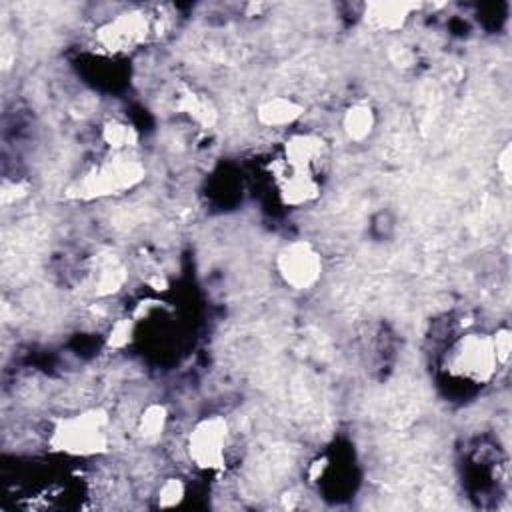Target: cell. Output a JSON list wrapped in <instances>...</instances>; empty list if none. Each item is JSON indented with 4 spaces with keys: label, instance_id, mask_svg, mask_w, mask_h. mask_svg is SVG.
I'll return each instance as SVG.
<instances>
[{
    "label": "cell",
    "instance_id": "obj_5",
    "mask_svg": "<svg viewBox=\"0 0 512 512\" xmlns=\"http://www.w3.org/2000/svg\"><path fill=\"white\" fill-rule=\"evenodd\" d=\"M152 30L154 22L144 8H126L94 28V44L112 56L130 54L148 42Z\"/></svg>",
    "mask_w": 512,
    "mask_h": 512
},
{
    "label": "cell",
    "instance_id": "obj_12",
    "mask_svg": "<svg viewBox=\"0 0 512 512\" xmlns=\"http://www.w3.org/2000/svg\"><path fill=\"white\" fill-rule=\"evenodd\" d=\"M176 108L204 130L212 128L218 120V110L212 104V100L208 96L198 94V92L188 90V88L180 92V96L176 100Z\"/></svg>",
    "mask_w": 512,
    "mask_h": 512
},
{
    "label": "cell",
    "instance_id": "obj_10",
    "mask_svg": "<svg viewBox=\"0 0 512 512\" xmlns=\"http://www.w3.org/2000/svg\"><path fill=\"white\" fill-rule=\"evenodd\" d=\"M304 114V106L284 94L268 96L256 106V122L270 130H286L294 126Z\"/></svg>",
    "mask_w": 512,
    "mask_h": 512
},
{
    "label": "cell",
    "instance_id": "obj_17",
    "mask_svg": "<svg viewBox=\"0 0 512 512\" xmlns=\"http://www.w3.org/2000/svg\"><path fill=\"white\" fill-rule=\"evenodd\" d=\"M132 334H134V322L132 318H118L110 330H108V336H106V346L110 350H122L128 346V342L132 340Z\"/></svg>",
    "mask_w": 512,
    "mask_h": 512
},
{
    "label": "cell",
    "instance_id": "obj_18",
    "mask_svg": "<svg viewBox=\"0 0 512 512\" xmlns=\"http://www.w3.org/2000/svg\"><path fill=\"white\" fill-rule=\"evenodd\" d=\"M490 336H492L494 352H496V358H498L500 366H506L508 360H510V352H512V332H510V328L500 326Z\"/></svg>",
    "mask_w": 512,
    "mask_h": 512
},
{
    "label": "cell",
    "instance_id": "obj_6",
    "mask_svg": "<svg viewBox=\"0 0 512 512\" xmlns=\"http://www.w3.org/2000/svg\"><path fill=\"white\" fill-rule=\"evenodd\" d=\"M274 266L280 280L296 292L312 290L320 282L324 270L322 254L308 240L286 242L278 250Z\"/></svg>",
    "mask_w": 512,
    "mask_h": 512
},
{
    "label": "cell",
    "instance_id": "obj_7",
    "mask_svg": "<svg viewBox=\"0 0 512 512\" xmlns=\"http://www.w3.org/2000/svg\"><path fill=\"white\" fill-rule=\"evenodd\" d=\"M330 146L316 132H292L282 144V166L318 176L328 162Z\"/></svg>",
    "mask_w": 512,
    "mask_h": 512
},
{
    "label": "cell",
    "instance_id": "obj_3",
    "mask_svg": "<svg viewBox=\"0 0 512 512\" xmlns=\"http://www.w3.org/2000/svg\"><path fill=\"white\" fill-rule=\"evenodd\" d=\"M498 368L502 366L496 358L490 334L466 332L448 348L446 370L464 382L488 384Z\"/></svg>",
    "mask_w": 512,
    "mask_h": 512
},
{
    "label": "cell",
    "instance_id": "obj_16",
    "mask_svg": "<svg viewBox=\"0 0 512 512\" xmlns=\"http://www.w3.org/2000/svg\"><path fill=\"white\" fill-rule=\"evenodd\" d=\"M186 496V484L182 478L178 476H170L164 478L162 484L156 490V504L160 508H170V506H178Z\"/></svg>",
    "mask_w": 512,
    "mask_h": 512
},
{
    "label": "cell",
    "instance_id": "obj_9",
    "mask_svg": "<svg viewBox=\"0 0 512 512\" xmlns=\"http://www.w3.org/2000/svg\"><path fill=\"white\" fill-rule=\"evenodd\" d=\"M278 196L284 206L300 208L312 204L320 196L318 176L308 172H298L282 166L278 174Z\"/></svg>",
    "mask_w": 512,
    "mask_h": 512
},
{
    "label": "cell",
    "instance_id": "obj_15",
    "mask_svg": "<svg viewBox=\"0 0 512 512\" xmlns=\"http://www.w3.org/2000/svg\"><path fill=\"white\" fill-rule=\"evenodd\" d=\"M124 282H126V268L118 260L108 258L106 262L100 264L98 274H94L92 288H94V294L98 296H110V294H116L124 286Z\"/></svg>",
    "mask_w": 512,
    "mask_h": 512
},
{
    "label": "cell",
    "instance_id": "obj_11",
    "mask_svg": "<svg viewBox=\"0 0 512 512\" xmlns=\"http://www.w3.org/2000/svg\"><path fill=\"white\" fill-rule=\"evenodd\" d=\"M340 126L348 142L364 144L376 130V112L368 102H354L344 110Z\"/></svg>",
    "mask_w": 512,
    "mask_h": 512
},
{
    "label": "cell",
    "instance_id": "obj_4",
    "mask_svg": "<svg viewBox=\"0 0 512 512\" xmlns=\"http://www.w3.org/2000/svg\"><path fill=\"white\" fill-rule=\"evenodd\" d=\"M230 424L222 414L200 418L186 436V456L190 464L202 472L224 470L232 442Z\"/></svg>",
    "mask_w": 512,
    "mask_h": 512
},
{
    "label": "cell",
    "instance_id": "obj_13",
    "mask_svg": "<svg viewBox=\"0 0 512 512\" xmlns=\"http://www.w3.org/2000/svg\"><path fill=\"white\" fill-rule=\"evenodd\" d=\"M100 140L112 154H128L138 144V132L132 124L112 118L102 124Z\"/></svg>",
    "mask_w": 512,
    "mask_h": 512
},
{
    "label": "cell",
    "instance_id": "obj_19",
    "mask_svg": "<svg viewBox=\"0 0 512 512\" xmlns=\"http://www.w3.org/2000/svg\"><path fill=\"white\" fill-rule=\"evenodd\" d=\"M496 172L500 174V178L510 184V172H512V164H510V144H504L502 150L496 154Z\"/></svg>",
    "mask_w": 512,
    "mask_h": 512
},
{
    "label": "cell",
    "instance_id": "obj_14",
    "mask_svg": "<svg viewBox=\"0 0 512 512\" xmlns=\"http://www.w3.org/2000/svg\"><path fill=\"white\" fill-rule=\"evenodd\" d=\"M168 426V408L162 402H150L138 416L136 434L142 442L154 444L162 438Z\"/></svg>",
    "mask_w": 512,
    "mask_h": 512
},
{
    "label": "cell",
    "instance_id": "obj_2",
    "mask_svg": "<svg viewBox=\"0 0 512 512\" xmlns=\"http://www.w3.org/2000/svg\"><path fill=\"white\" fill-rule=\"evenodd\" d=\"M146 176L144 164L128 154H112L110 158L90 166L74 184L72 194L82 200L108 198L136 188Z\"/></svg>",
    "mask_w": 512,
    "mask_h": 512
},
{
    "label": "cell",
    "instance_id": "obj_1",
    "mask_svg": "<svg viewBox=\"0 0 512 512\" xmlns=\"http://www.w3.org/2000/svg\"><path fill=\"white\" fill-rule=\"evenodd\" d=\"M110 416L104 408H84L60 416L48 430V446L66 456H100L110 448Z\"/></svg>",
    "mask_w": 512,
    "mask_h": 512
},
{
    "label": "cell",
    "instance_id": "obj_8",
    "mask_svg": "<svg viewBox=\"0 0 512 512\" xmlns=\"http://www.w3.org/2000/svg\"><path fill=\"white\" fill-rule=\"evenodd\" d=\"M420 10L418 2H400V0H378L364 6L362 18L370 30L376 32H398L406 26L414 12Z\"/></svg>",
    "mask_w": 512,
    "mask_h": 512
}]
</instances>
